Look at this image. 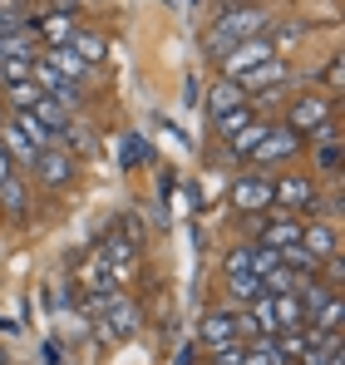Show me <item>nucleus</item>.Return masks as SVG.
<instances>
[{
    "mask_svg": "<svg viewBox=\"0 0 345 365\" xmlns=\"http://www.w3.org/2000/svg\"><path fill=\"white\" fill-rule=\"evenodd\" d=\"M326 297H331V287H326V282H316V277H306V282L296 287V302H301V311H306V316L326 302Z\"/></svg>",
    "mask_w": 345,
    "mask_h": 365,
    "instance_id": "a878e982",
    "label": "nucleus"
},
{
    "mask_svg": "<svg viewBox=\"0 0 345 365\" xmlns=\"http://www.w3.org/2000/svg\"><path fill=\"white\" fill-rule=\"evenodd\" d=\"M252 119H257V109H252V104H242V109H232V114H222V119H217V133H222V138H237V133H242Z\"/></svg>",
    "mask_w": 345,
    "mask_h": 365,
    "instance_id": "bb28decb",
    "label": "nucleus"
},
{
    "mask_svg": "<svg viewBox=\"0 0 345 365\" xmlns=\"http://www.w3.org/2000/svg\"><path fill=\"white\" fill-rule=\"evenodd\" d=\"M0 123H5V104H0Z\"/></svg>",
    "mask_w": 345,
    "mask_h": 365,
    "instance_id": "72a5a7b5",
    "label": "nucleus"
},
{
    "mask_svg": "<svg viewBox=\"0 0 345 365\" xmlns=\"http://www.w3.org/2000/svg\"><path fill=\"white\" fill-rule=\"evenodd\" d=\"M296 153H301V138L291 133L287 123H282V128H267V138L252 148V158H257V163H291Z\"/></svg>",
    "mask_w": 345,
    "mask_h": 365,
    "instance_id": "6e6552de",
    "label": "nucleus"
},
{
    "mask_svg": "<svg viewBox=\"0 0 345 365\" xmlns=\"http://www.w3.org/2000/svg\"><path fill=\"white\" fill-rule=\"evenodd\" d=\"M69 50H74L84 64H104V55H109V40H104L99 30H74V35H69Z\"/></svg>",
    "mask_w": 345,
    "mask_h": 365,
    "instance_id": "f3484780",
    "label": "nucleus"
},
{
    "mask_svg": "<svg viewBox=\"0 0 345 365\" xmlns=\"http://www.w3.org/2000/svg\"><path fill=\"white\" fill-rule=\"evenodd\" d=\"M5 104H10V114H25V109H35V104H40V84H35V79H20V84H10V89H5Z\"/></svg>",
    "mask_w": 345,
    "mask_h": 365,
    "instance_id": "412c9836",
    "label": "nucleus"
},
{
    "mask_svg": "<svg viewBox=\"0 0 345 365\" xmlns=\"http://www.w3.org/2000/svg\"><path fill=\"white\" fill-rule=\"evenodd\" d=\"M197 336H202V346H212V351H217V346H232V341H237V311H207Z\"/></svg>",
    "mask_w": 345,
    "mask_h": 365,
    "instance_id": "9d476101",
    "label": "nucleus"
},
{
    "mask_svg": "<svg viewBox=\"0 0 345 365\" xmlns=\"http://www.w3.org/2000/svg\"><path fill=\"white\" fill-rule=\"evenodd\" d=\"M227 297L237 306H252L257 297H262V282L252 277V272H242V277H227Z\"/></svg>",
    "mask_w": 345,
    "mask_h": 365,
    "instance_id": "b1692460",
    "label": "nucleus"
},
{
    "mask_svg": "<svg viewBox=\"0 0 345 365\" xmlns=\"http://www.w3.org/2000/svg\"><path fill=\"white\" fill-rule=\"evenodd\" d=\"M202 99H207V114H212V123L222 119V114H232V109H242V104H247V94H242V84H237V79H217V84L202 94Z\"/></svg>",
    "mask_w": 345,
    "mask_h": 365,
    "instance_id": "9b49d317",
    "label": "nucleus"
},
{
    "mask_svg": "<svg viewBox=\"0 0 345 365\" xmlns=\"http://www.w3.org/2000/svg\"><path fill=\"white\" fill-rule=\"evenodd\" d=\"M326 119H336V114H331V99H326V94H301V99L291 104V114H287V128L296 138H306V133H316Z\"/></svg>",
    "mask_w": 345,
    "mask_h": 365,
    "instance_id": "39448f33",
    "label": "nucleus"
},
{
    "mask_svg": "<svg viewBox=\"0 0 345 365\" xmlns=\"http://www.w3.org/2000/svg\"><path fill=\"white\" fill-rule=\"evenodd\" d=\"M242 356H247V346L232 341V346H217V351H212V365H242Z\"/></svg>",
    "mask_w": 345,
    "mask_h": 365,
    "instance_id": "7c9ffc66",
    "label": "nucleus"
},
{
    "mask_svg": "<svg viewBox=\"0 0 345 365\" xmlns=\"http://www.w3.org/2000/svg\"><path fill=\"white\" fill-rule=\"evenodd\" d=\"M35 25V40H45V50L50 45H69V35L79 30L74 25V10H50V15H40V20H30Z\"/></svg>",
    "mask_w": 345,
    "mask_h": 365,
    "instance_id": "1a4fd4ad",
    "label": "nucleus"
},
{
    "mask_svg": "<svg viewBox=\"0 0 345 365\" xmlns=\"http://www.w3.org/2000/svg\"><path fill=\"white\" fill-rule=\"evenodd\" d=\"M267 128H272V123L252 119L247 128H242V133H237V138H227V143H232V153H242V158H252V148H257V143L267 138Z\"/></svg>",
    "mask_w": 345,
    "mask_h": 365,
    "instance_id": "393cba45",
    "label": "nucleus"
},
{
    "mask_svg": "<svg viewBox=\"0 0 345 365\" xmlns=\"http://www.w3.org/2000/svg\"><path fill=\"white\" fill-rule=\"evenodd\" d=\"M272 207L282 212H321V197H316V182L306 173H287V178H272Z\"/></svg>",
    "mask_w": 345,
    "mask_h": 365,
    "instance_id": "f03ea898",
    "label": "nucleus"
},
{
    "mask_svg": "<svg viewBox=\"0 0 345 365\" xmlns=\"http://www.w3.org/2000/svg\"><path fill=\"white\" fill-rule=\"evenodd\" d=\"M232 207L237 212H272V178L267 173H242L232 182Z\"/></svg>",
    "mask_w": 345,
    "mask_h": 365,
    "instance_id": "423d86ee",
    "label": "nucleus"
},
{
    "mask_svg": "<svg viewBox=\"0 0 345 365\" xmlns=\"http://www.w3.org/2000/svg\"><path fill=\"white\" fill-rule=\"evenodd\" d=\"M138 326V306L128 302V297H109V306H104V336H128Z\"/></svg>",
    "mask_w": 345,
    "mask_h": 365,
    "instance_id": "f8f14e48",
    "label": "nucleus"
},
{
    "mask_svg": "<svg viewBox=\"0 0 345 365\" xmlns=\"http://www.w3.org/2000/svg\"><path fill=\"white\" fill-rule=\"evenodd\" d=\"M30 114H35V119L45 123V128H50V133H59V128H64V123L74 119V114H69V109H64V104H59V99H50V94H40V104H35V109H30Z\"/></svg>",
    "mask_w": 345,
    "mask_h": 365,
    "instance_id": "aec40b11",
    "label": "nucleus"
},
{
    "mask_svg": "<svg viewBox=\"0 0 345 365\" xmlns=\"http://www.w3.org/2000/svg\"><path fill=\"white\" fill-rule=\"evenodd\" d=\"M341 321H345V302H341V292H331L326 302L316 306L311 316H306V326L311 331H326V336H341Z\"/></svg>",
    "mask_w": 345,
    "mask_h": 365,
    "instance_id": "4468645a",
    "label": "nucleus"
},
{
    "mask_svg": "<svg viewBox=\"0 0 345 365\" xmlns=\"http://www.w3.org/2000/svg\"><path fill=\"white\" fill-rule=\"evenodd\" d=\"M242 365H291V361L277 351V336H252V341H247Z\"/></svg>",
    "mask_w": 345,
    "mask_h": 365,
    "instance_id": "a211bd4d",
    "label": "nucleus"
},
{
    "mask_svg": "<svg viewBox=\"0 0 345 365\" xmlns=\"http://www.w3.org/2000/svg\"><path fill=\"white\" fill-rule=\"evenodd\" d=\"M267 25H272V10H262V5H227V10L207 25L202 45H207V55H212V60H222L232 45L267 35Z\"/></svg>",
    "mask_w": 345,
    "mask_h": 365,
    "instance_id": "f257e3e1",
    "label": "nucleus"
},
{
    "mask_svg": "<svg viewBox=\"0 0 345 365\" xmlns=\"http://www.w3.org/2000/svg\"><path fill=\"white\" fill-rule=\"evenodd\" d=\"M227 5H257V0H227Z\"/></svg>",
    "mask_w": 345,
    "mask_h": 365,
    "instance_id": "473e14b6",
    "label": "nucleus"
},
{
    "mask_svg": "<svg viewBox=\"0 0 345 365\" xmlns=\"http://www.w3.org/2000/svg\"><path fill=\"white\" fill-rule=\"evenodd\" d=\"M272 306H277V326L282 331H301L306 326V311H301L296 297H272Z\"/></svg>",
    "mask_w": 345,
    "mask_h": 365,
    "instance_id": "5701e85b",
    "label": "nucleus"
},
{
    "mask_svg": "<svg viewBox=\"0 0 345 365\" xmlns=\"http://www.w3.org/2000/svg\"><path fill=\"white\" fill-rule=\"evenodd\" d=\"M5 178H15V158H10V153L0 148V182H5Z\"/></svg>",
    "mask_w": 345,
    "mask_h": 365,
    "instance_id": "2f4dec72",
    "label": "nucleus"
},
{
    "mask_svg": "<svg viewBox=\"0 0 345 365\" xmlns=\"http://www.w3.org/2000/svg\"><path fill=\"white\" fill-rule=\"evenodd\" d=\"M0 207H5L10 217H20V212L30 207V187H25V178H20V173L0 182Z\"/></svg>",
    "mask_w": 345,
    "mask_h": 365,
    "instance_id": "6ab92c4d",
    "label": "nucleus"
},
{
    "mask_svg": "<svg viewBox=\"0 0 345 365\" xmlns=\"http://www.w3.org/2000/svg\"><path fill=\"white\" fill-rule=\"evenodd\" d=\"M30 173H35V182H45V187H69L74 173H79V158H74L69 148L50 143V148H40V153L30 158Z\"/></svg>",
    "mask_w": 345,
    "mask_h": 365,
    "instance_id": "7ed1b4c3",
    "label": "nucleus"
},
{
    "mask_svg": "<svg viewBox=\"0 0 345 365\" xmlns=\"http://www.w3.org/2000/svg\"><path fill=\"white\" fill-rule=\"evenodd\" d=\"M291 79V69L282 55H272L267 64H257V69H247V74H237V84H242V94H272V89H282Z\"/></svg>",
    "mask_w": 345,
    "mask_h": 365,
    "instance_id": "0eeeda50",
    "label": "nucleus"
},
{
    "mask_svg": "<svg viewBox=\"0 0 345 365\" xmlns=\"http://www.w3.org/2000/svg\"><path fill=\"white\" fill-rule=\"evenodd\" d=\"M277 267H282V252H277V247H252V277H257V282H262V277H267V272H277Z\"/></svg>",
    "mask_w": 345,
    "mask_h": 365,
    "instance_id": "cd10ccee",
    "label": "nucleus"
},
{
    "mask_svg": "<svg viewBox=\"0 0 345 365\" xmlns=\"http://www.w3.org/2000/svg\"><path fill=\"white\" fill-rule=\"evenodd\" d=\"M282 267H291V272H301V277H316L321 272V257L316 252H306V247H282Z\"/></svg>",
    "mask_w": 345,
    "mask_h": 365,
    "instance_id": "4be33fe9",
    "label": "nucleus"
},
{
    "mask_svg": "<svg viewBox=\"0 0 345 365\" xmlns=\"http://www.w3.org/2000/svg\"><path fill=\"white\" fill-rule=\"evenodd\" d=\"M316 163H321V173H341V143H316Z\"/></svg>",
    "mask_w": 345,
    "mask_h": 365,
    "instance_id": "c756f323",
    "label": "nucleus"
},
{
    "mask_svg": "<svg viewBox=\"0 0 345 365\" xmlns=\"http://www.w3.org/2000/svg\"><path fill=\"white\" fill-rule=\"evenodd\" d=\"M301 247L316 252L321 262H326V257H341V237H336L331 222H306V227H301Z\"/></svg>",
    "mask_w": 345,
    "mask_h": 365,
    "instance_id": "ddd939ff",
    "label": "nucleus"
},
{
    "mask_svg": "<svg viewBox=\"0 0 345 365\" xmlns=\"http://www.w3.org/2000/svg\"><path fill=\"white\" fill-rule=\"evenodd\" d=\"M222 272H227V277H242V272H252V247H232L227 257H222Z\"/></svg>",
    "mask_w": 345,
    "mask_h": 365,
    "instance_id": "c85d7f7f",
    "label": "nucleus"
},
{
    "mask_svg": "<svg viewBox=\"0 0 345 365\" xmlns=\"http://www.w3.org/2000/svg\"><path fill=\"white\" fill-rule=\"evenodd\" d=\"M277 55V45H272V35H257V40H242V45H232L227 55H222V79H237V74H247V69H257V64H267Z\"/></svg>",
    "mask_w": 345,
    "mask_h": 365,
    "instance_id": "20e7f679",
    "label": "nucleus"
},
{
    "mask_svg": "<svg viewBox=\"0 0 345 365\" xmlns=\"http://www.w3.org/2000/svg\"><path fill=\"white\" fill-rule=\"evenodd\" d=\"M40 60L50 64V69H59V74H64V79H69V84H79V79H84V74H89V64L79 60V55H74V50H69V45H50V50H45V55H40Z\"/></svg>",
    "mask_w": 345,
    "mask_h": 365,
    "instance_id": "2eb2a0df",
    "label": "nucleus"
},
{
    "mask_svg": "<svg viewBox=\"0 0 345 365\" xmlns=\"http://www.w3.org/2000/svg\"><path fill=\"white\" fill-rule=\"evenodd\" d=\"M296 242H301V222L296 217H267L262 222V247L282 252V247H296Z\"/></svg>",
    "mask_w": 345,
    "mask_h": 365,
    "instance_id": "dca6fc26",
    "label": "nucleus"
}]
</instances>
